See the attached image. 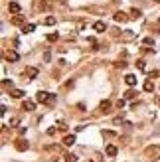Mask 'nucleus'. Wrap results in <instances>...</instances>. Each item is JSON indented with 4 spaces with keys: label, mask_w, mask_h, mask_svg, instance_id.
Segmentation results:
<instances>
[{
    "label": "nucleus",
    "mask_w": 160,
    "mask_h": 162,
    "mask_svg": "<svg viewBox=\"0 0 160 162\" xmlns=\"http://www.w3.org/2000/svg\"><path fill=\"white\" fill-rule=\"evenodd\" d=\"M36 101H38V103H50V101H52V93H47V91H40L38 95H36Z\"/></svg>",
    "instance_id": "obj_2"
},
{
    "label": "nucleus",
    "mask_w": 160,
    "mask_h": 162,
    "mask_svg": "<svg viewBox=\"0 0 160 162\" xmlns=\"http://www.w3.org/2000/svg\"><path fill=\"white\" fill-rule=\"evenodd\" d=\"M28 146H30L28 140H24V138H18V140H16V150H20V152L28 150Z\"/></svg>",
    "instance_id": "obj_3"
},
{
    "label": "nucleus",
    "mask_w": 160,
    "mask_h": 162,
    "mask_svg": "<svg viewBox=\"0 0 160 162\" xmlns=\"http://www.w3.org/2000/svg\"><path fill=\"white\" fill-rule=\"evenodd\" d=\"M8 10L12 12V14H20V4H18V2H10V4H8Z\"/></svg>",
    "instance_id": "obj_10"
},
{
    "label": "nucleus",
    "mask_w": 160,
    "mask_h": 162,
    "mask_svg": "<svg viewBox=\"0 0 160 162\" xmlns=\"http://www.w3.org/2000/svg\"><path fill=\"white\" fill-rule=\"evenodd\" d=\"M137 67L140 69V71H144V69H146V63L142 62V59H138V62H137Z\"/></svg>",
    "instance_id": "obj_20"
},
{
    "label": "nucleus",
    "mask_w": 160,
    "mask_h": 162,
    "mask_svg": "<svg viewBox=\"0 0 160 162\" xmlns=\"http://www.w3.org/2000/svg\"><path fill=\"white\" fill-rule=\"evenodd\" d=\"M34 30H36V26H34V24H28V26H24L22 32H24V34H30V32H34Z\"/></svg>",
    "instance_id": "obj_17"
},
{
    "label": "nucleus",
    "mask_w": 160,
    "mask_h": 162,
    "mask_svg": "<svg viewBox=\"0 0 160 162\" xmlns=\"http://www.w3.org/2000/svg\"><path fill=\"white\" fill-rule=\"evenodd\" d=\"M101 111H103V113H109V111H111V101H103V103H101Z\"/></svg>",
    "instance_id": "obj_12"
},
{
    "label": "nucleus",
    "mask_w": 160,
    "mask_h": 162,
    "mask_svg": "<svg viewBox=\"0 0 160 162\" xmlns=\"http://www.w3.org/2000/svg\"><path fill=\"white\" fill-rule=\"evenodd\" d=\"M89 162H91V160H89Z\"/></svg>",
    "instance_id": "obj_27"
},
{
    "label": "nucleus",
    "mask_w": 160,
    "mask_h": 162,
    "mask_svg": "<svg viewBox=\"0 0 160 162\" xmlns=\"http://www.w3.org/2000/svg\"><path fill=\"white\" fill-rule=\"evenodd\" d=\"M63 144H65V146H73V144H75V134H67V136L63 138Z\"/></svg>",
    "instance_id": "obj_8"
},
{
    "label": "nucleus",
    "mask_w": 160,
    "mask_h": 162,
    "mask_svg": "<svg viewBox=\"0 0 160 162\" xmlns=\"http://www.w3.org/2000/svg\"><path fill=\"white\" fill-rule=\"evenodd\" d=\"M65 162H77L75 154H65Z\"/></svg>",
    "instance_id": "obj_19"
},
{
    "label": "nucleus",
    "mask_w": 160,
    "mask_h": 162,
    "mask_svg": "<svg viewBox=\"0 0 160 162\" xmlns=\"http://www.w3.org/2000/svg\"><path fill=\"white\" fill-rule=\"evenodd\" d=\"M12 97H14V99H22V97H24V91H22V89H14V91H12Z\"/></svg>",
    "instance_id": "obj_14"
},
{
    "label": "nucleus",
    "mask_w": 160,
    "mask_h": 162,
    "mask_svg": "<svg viewBox=\"0 0 160 162\" xmlns=\"http://www.w3.org/2000/svg\"><path fill=\"white\" fill-rule=\"evenodd\" d=\"M93 30H95V32H97V34H103L105 30H107V24H105V22H101V20H99V22H95V24H93Z\"/></svg>",
    "instance_id": "obj_4"
},
{
    "label": "nucleus",
    "mask_w": 160,
    "mask_h": 162,
    "mask_svg": "<svg viewBox=\"0 0 160 162\" xmlns=\"http://www.w3.org/2000/svg\"><path fill=\"white\" fill-rule=\"evenodd\" d=\"M57 40V34H50V36H47V42H56Z\"/></svg>",
    "instance_id": "obj_23"
},
{
    "label": "nucleus",
    "mask_w": 160,
    "mask_h": 162,
    "mask_svg": "<svg viewBox=\"0 0 160 162\" xmlns=\"http://www.w3.org/2000/svg\"><path fill=\"white\" fill-rule=\"evenodd\" d=\"M144 154H146V158H150V160H158V156H160V146H148Z\"/></svg>",
    "instance_id": "obj_1"
},
{
    "label": "nucleus",
    "mask_w": 160,
    "mask_h": 162,
    "mask_svg": "<svg viewBox=\"0 0 160 162\" xmlns=\"http://www.w3.org/2000/svg\"><path fill=\"white\" fill-rule=\"evenodd\" d=\"M24 75H28L30 79H34V77H38V69H36V67H26Z\"/></svg>",
    "instance_id": "obj_5"
},
{
    "label": "nucleus",
    "mask_w": 160,
    "mask_h": 162,
    "mask_svg": "<svg viewBox=\"0 0 160 162\" xmlns=\"http://www.w3.org/2000/svg\"><path fill=\"white\" fill-rule=\"evenodd\" d=\"M117 107H119V109H122V107H125V99H119V103H117Z\"/></svg>",
    "instance_id": "obj_25"
},
{
    "label": "nucleus",
    "mask_w": 160,
    "mask_h": 162,
    "mask_svg": "<svg viewBox=\"0 0 160 162\" xmlns=\"http://www.w3.org/2000/svg\"><path fill=\"white\" fill-rule=\"evenodd\" d=\"M131 14H132V18H140V16H142V12H140V10H137V8H132V12H131Z\"/></svg>",
    "instance_id": "obj_21"
},
{
    "label": "nucleus",
    "mask_w": 160,
    "mask_h": 162,
    "mask_svg": "<svg viewBox=\"0 0 160 162\" xmlns=\"http://www.w3.org/2000/svg\"><path fill=\"white\" fill-rule=\"evenodd\" d=\"M22 22H24V16H20V14H16L14 20H12V24H22Z\"/></svg>",
    "instance_id": "obj_18"
},
{
    "label": "nucleus",
    "mask_w": 160,
    "mask_h": 162,
    "mask_svg": "<svg viewBox=\"0 0 160 162\" xmlns=\"http://www.w3.org/2000/svg\"><path fill=\"white\" fill-rule=\"evenodd\" d=\"M22 109H26V111H34L36 109V103H34V101H30V99H26L22 103Z\"/></svg>",
    "instance_id": "obj_7"
},
{
    "label": "nucleus",
    "mask_w": 160,
    "mask_h": 162,
    "mask_svg": "<svg viewBox=\"0 0 160 162\" xmlns=\"http://www.w3.org/2000/svg\"><path fill=\"white\" fill-rule=\"evenodd\" d=\"M103 136L111 138V136H115V133H111V130H103Z\"/></svg>",
    "instance_id": "obj_24"
},
{
    "label": "nucleus",
    "mask_w": 160,
    "mask_h": 162,
    "mask_svg": "<svg viewBox=\"0 0 160 162\" xmlns=\"http://www.w3.org/2000/svg\"><path fill=\"white\" fill-rule=\"evenodd\" d=\"M144 91H148V93L154 91V83H152V81H146V83H144Z\"/></svg>",
    "instance_id": "obj_16"
},
{
    "label": "nucleus",
    "mask_w": 160,
    "mask_h": 162,
    "mask_svg": "<svg viewBox=\"0 0 160 162\" xmlns=\"http://www.w3.org/2000/svg\"><path fill=\"white\" fill-rule=\"evenodd\" d=\"M134 95H137V91H132V89L125 91V99H134Z\"/></svg>",
    "instance_id": "obj_15"
},
{
    "label": "nucleus",
    "mask_w": 160,
    "mask_h": 162,
    "mask_svg": "<svg viewBox=\"0 0 160 162\" xmlns=\"http://www.w3.org/2000/svg\"><path fill=\"white\" fill-rule=\"evenodd\" d=\"M113 18L117 20V22H125V20H127V14H125V12H117Z\"/></svg>",
    "instance_id": "obj_13"
},
{
    "label": "nucleus",
    "mask_w": 160,
    "mask_h": 162,
    "mask_svg": "<svg viewBox=\"0 0 160 162\" xmlns=\"http://www.w3.org/2000/svg\"><path fill=\"white\" fill-rule=\"evenodd\" d=\"M46 24H47V26L56 24V18H53V16H47V18H46Z\"/></svg>",
    "instance_id": "obj_22"
},
{
    "label": "nucleus",
    "mask_w": 160,
    "mask_h": 162,
    "mask_svg": "<svg viewBox=\"0 0 160 162\" xmlns=\"http://www.w3.org/2000/svg\"><path fill=\"white\" fill-rule=\"evenodd\" d=\"M105 152H107L109 156H117V152H119V150H117V146H113V144H109V146L105 148Z\"/></svg>",
    "instance_id": "obj_11"
},
{
    "label": "nucleus",
    "mask_w": 160,
    "mask_h": 162,
    "mask_svg": "<svg viewBox=\"0 0 160 162\" xmlns=\"http://www.w3.org/2000/svg\"><path fill=\"white\" fill-rule=\"evenodd\" d=\"M115 65H117V67H127V63H125V62H117Z\"/></svg>",
    "instance_id": "obj_26"
},
{
    "label": "nucleus",
    "mask_w": 160,
    "mask_h": 162,
    "mask_svg": "<svg viewBox=\"0 0 160 162\" xmlns=\"http://www.w3.org/2000/svg\"><path fill=\"white\" fill-rule=\"evenodd\" d=\"M125 83H127L128 87H134L137 85V75H131V73H128V75L125 77Z\"/></svg>",
    "instance_id": "obj_6"
},
{
    "label": "nucleus",
    "mask_w": 160,
    "mask_h": 162,
    "mask_svg": "<svg viewBox=\"0 0 160 162\" xmlns=\"http://www.w3.org/2000/svg\"><path fill=\"white\" fill-rule=\"evenodd\" d=\"M6 57H8V62H18V59H20L18 52H14V50H10V52L6 53Z\"/></svg>",
    "instance_id": "obj_9"
}]
</instances>
